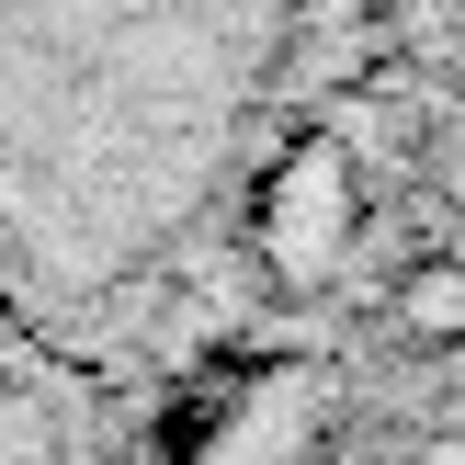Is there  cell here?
Segmentation results:
<instances>
[{
    "label": "cell",
    "instance_id": "6da1fadb",
    "mask_svg": "<svg viewBox=\"0 0 465 465\" xmlns=\"http://www.w3.org/2000/svg\"><path fill=\"white\" fill-rule=\"evenodd\" d=\"M352 227H363V171H352V148L318 125V136H295V148L272 159L262 216H250V250H262V272L284 295H318L341 262H352Z\"/></svg>",
    "mask_w": 465,
    "mask_h": 465
},
{
    "label": "cell",
    "instance_id": "7a4b0ae2",
    "mask_svg": "<svg viewBox=\"0 0 465 465\" xmlns=\"http://www.w3.org/2000/svg\"><path fill=\"white\" fill-rule=\"evenodd\" d=\"M386 318H398V341H420V352H465V262L454 250H420V262L386 284Z\"/></svg>",
    "mask_w": 465,
    "mask_h": 465
}]
</instances>
